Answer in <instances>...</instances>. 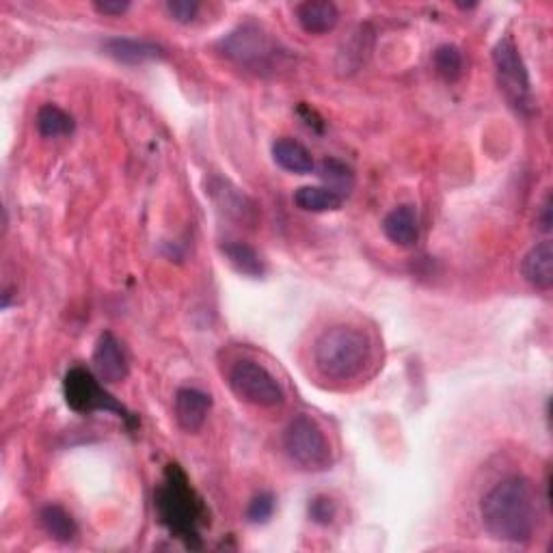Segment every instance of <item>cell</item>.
<instances>
[{
	"label": "cell",
	"instance_id": "d6986e66",
	"mask_svg": "<svg viewBox=\"0 0 553 553\" xmlns=\"http://www.w3.org/2000/svg\"><path fill=\"white\" fill-rule=\"evenodd\" d=\"M35 126L39 130V134L46 139L70 137L76 128L74 117L70 113H65L63 109H59V106H55V104H44L42 109L37 111Z\"/></svg>",
	"mask_w": 553,
	"mask_h": 553
},
{
	"label": "cell",
	"instance_id": "4316f807",
	"mask_svg": "<svg viewBox=\"0 0 553 553\" xmlns=\"http://www.w3.org/2000/svg\"><path fill=\"white\" fill-rule=\"evenodd\" d=\"M536 223H538V229H541V232H545V234L551 232V195H547L545 204L541 208V217L536 219Z\"/></svg>",
	"mask_w": 553,
	"mask_h": 553
},
{
	"label": "cell",
	"instance_id": "30bf717a",
	"mask_svg": "<svg viewBox=\"0 0 553 553\" xmlns=\"http://www.w3.org/2000/svg\"><path fill=\"white\" fill-rule=\"evenodd\" d=\"M212 409V396L206 391L195 389V387H182L178 389L173 400V411H175V422L180 424L186 433H199L204 428L208 413Z\"/></svg>",
	"mask_w": 553,
	"mask_h": 553
},
{
	"label": "cell",
	"instance_id": "9a60e30c",
	"mask_svg": "<svg viewBox=\"0 0 553 553\" xmlns=\"http://www.w3.org/2000/svg\"><path fill=\"white\" fill-rule=\"evenodd\" d=\"M273 160L281 169L296 175H307L316 167L312 152H309L303 143L294 139H277L273 143Z\"/></svg>",
	"mask_w": 553,
	"mask_h": 553
},
{
	"label": "cell",
	"instance_id": "6da1fadb",
	"mask_svg": "<svg viewBox=\"0 0 553 553\" xmlns=\"http://www.w3.org/2000/svg\"><path fill=\"white\" fill-rule=\"evenodd\" d=\"M480 517L495 541L525 545L538 528V504L532 482L523 476H510L482 497Z\"/></svg>",
	"mask_w": 553,
	"mask_h": 553
},
{
	"label": "cell",
	"instance_id": "cb8c5ba5",
	"mask_svg": "<svg viewBox=\"0 0 553 553\" xmlns=\"http://www.w3.org/2000/svg\"><path fill=\"white\" fill-rule=\"evenodd\" d=\"M337 515V506L329 495H316L312 502H309V517L318 525H329L333 523Z\"/></svg>",
	"mask_w": 553,
	"mask_h": 553
},
{
	"label": "cell",
	"instance_id": "7c38bea8",
	"mask_svg": "<svg viewBox=\"0 0 553 553\" xmlns=\"http://www.w3.org/2000/svg\"><path fill=\"white\" fill-rule=\"evenodd\" d=\"M521 275L532 288L547 292L553 286V242L543 240L532 247L521 262Z\"/></svg>",
	"mask_w": 553,
	"mask_h": 553
},
{
	"label": "cell",
	"instance_id": "603a6c76",
	"mask_svg": "<svg viewBox=\"0 0 553 553\" xmlns=\"http://www.w3.org/2000/svg\"><path fill=\"white\" fill-rule=\"evenodd\" d=\"M273 510H275V497L271 493H260L251 499V504L247 508V519L253 525H262L273 517Z\"/></svg>",
	"mask_w": 553,
	"mask_h": 553
},
{
	"label": "cell",
	"instance_id": "277c9868",
	"mask_svg": "<svg viewBox=\"0 0 553 553\" xmlns=\"http://www.w3.org/2000/svg\"><path fill=\"white\" fill-rule=\"evenodd\" d=\"M283 448L290 461L305 471H325L333 463L331 443L320 424L307 415H296L283 433Z\"/></svg>",
	"mask_w": 553,
	"mask_h": 553
},
{
	"label": "cell",
	"instance_id": "ac0fdd59",
	"mask_svg": "<svg viewBox=\"0 0 553 553\" xmlns=\"http://www.w3.org/2000/svg\"><path fill=\"white\" fill-rule=\"evenodd\" d=\"M294 204L305 212H335L344 204V197L327 186H301L294 193Z\"/></svg>",
	"mask_w": 553,
	"mask_h": 553
},
{
	"label": "cell",
	"instance_id": "ba28073f",
	"mask_svg": "<svg viewBox=\"0 0 553 553\" xmlns=\"http://www.w3.org/2000/svg\"><path fill=\"white\" fill-rule=\"evenodd\" d=\"M100 383H102L100 379H96V376L83 368L70 370L63 383L67 404H70V407L78 413L111 411V413H117V417H124V420L130 422V415L126 413V409L121 407L111 394H106Z\"/></svg>",
	"mask_w": 553,
	"mask_h": 553
},
{
	"label": "cell",
	"instance_id": "d4e9b609",
	"mask_svg": "<svg viewBox=\"0 0 553 553\" xmlns=\"http://www.w3.org/2000/svg\"><path fill=\"white\" fill-rule=\"evenodd\" d=\"M167 13L175 22L188 24V22H193L197 18L199 3H197V0H169Z\"/></svg>",
	"mask_w": 553,
	"mask_h": 553
},
{
	"label": "cell",
	"instance_id": "3957f363",
	"mask_svg": "<svg viewBox=\"0 0 553 553\" xmlns=\"http://www.w3.org/2000/svg\"><path fill=\"white\" fill-rule=\"evenodd\" d=\"M156 506L163 523L167 528L182 538L188 547H201L197 523L201 521V506L195 499L193 491L188 489L186 476L178 469V465H169L165 487L158 491Z\"/></svg>",
	"mask_w": 553,
	"mask_h": 553
},
{
	"label": "cell",
	"instance_id": "ffe728a7",
	"mask_svg": "<svg viewBox=\"0 0 553 553\" xmlns=\"http://www.w3.org/2000/svg\"><path fill=\"white\" fill-rule=\"evenodd\" d=\"M219 186H214L210 184V195L214 197V201H217V204L227 210V214H232V217L240 219V221H253V204L251 201L242 195L238 188H232L227 182L223 180H214Z\"/></svg>",
	"mask_w": 553,
	"mask_h": 553
},
{
	"label": "cell",
	"instance_id": "4fadbf2b",
	"mask_svg": "<svg viewBox=\"0 0 553 553\" xmlns=\"http://www.w3.org/2000/svg\"><path fill=\"white\" fill-rule=\"evenodd\" d=\"M383 232L402 249L415 247L417 240H420V214H417L415 206L404 204L391 210L383 219Z\"/></svg>",
	"mask_w": 553,
	"mask_h": 553
},
{
	"label": "cell",
	"instance_id": "5b68a950",
	"mask_svg": "<svg viewBox=\"0 0 553 553\" xmlns=\"http://www.w3.org/2000/svg\"><path fill=\"white\" fill-rule=\"evenodd\" d=\"M219 46L227 59L236 61L242 67H249L253 72L273 70L279 61L277 44L258 24L238 26V29L221 39Z\"/></svg>",
	"mask_w": 553,
	"mask_h": 553
},
{
	"label": "cell",
	"instance_id": "484cf974",
	"mask_svg": "<svg viewBox=\"0 0 553 553\" xmlns=\"http://www.w3.org/2000/svg\"><path fill=\"white\" fill-rule=\"evenodd\" d=\"M93 9H96L100 16H124L130 9V3L128 0H98V3H93Z\"/></svg>",
	"mask_w": 553,
	"mask_h": 553
},
{
	"label": "cell",
	"instance_id": "7402d4cb",
	"mask_svg": "<svg viewBox=\"0 0 553 553\" xmlns=\"http://www.w3.org/2000/svg\"><path fill=\"white\" fill-rule=\"evenodd\" d=\"M433 63L437 74L448 80V83H454L463 76L465 70V57L458 46L454 44H441L435 52H433Z\"/></svg>",
	"mask_w": 553,
	"mask_h": 553
},
{
	"label": "cell",
	"instance_id": "44dd1931",
	"mask_svg": "<svg viewBox=\"0 0 553 553\" xmlns=\"http://www.w3.org/2000/svg\"><path fill=\"white\" fill-rule=\"evenodd\" d=\"M318 175L320 180L325 182L327 188H331V191H335L337 195H348L350 188H353L355 184V173L353 169H350L346 163H342V160L337 158H327L322 160L320 167H318Z\"/></svg>",
	"mask_w": 553,
	"mask_h": 553
},
{
	"label": "cell",
	"instance_id": "9c48e42d",
	"mask_svg": "<svg viewBox=\"0 0 553 553\" xmlns=\"http://www.w3.org/2000/svg\"><path fill=\"white\" fill-rule=\"evenodd\" d=\"M93 368H96L98 379L106 385H115L128 379L130 363L124 350V344L117 340V335L111 331H104L96 348H93Z\"/></svg>",
	"mask_w": 553,
	"mask_h": 553
},
{
	"label": "cell",
	"instance_id": "8fae6325",
	"mask_svg": "<svg viewBox=\"0 0 553 553\" xmlns=\"http://www.w3.org/2000/svg\"><path fill=\"white\" fill-rule=\"evenodd\" d=\"M102 48L106 55L126 65H139L145 61H156L167 57L163 46H158L154 42H145V39H134V37H111L106 39Z\"/></svg>",
	"mask_w": 553,
	"mask_h": 553
},
{
	"label": "cell",
	"instance_id": "8992f818",
	"mask_svg": "<svg viewBox=\"0 0 553 553\" xmlns=\"http://www.w3.org/2000/svg\"><path fill=\"white\" fill-rule=\"evenodd\" d=\"M229 387L242 400L260 409H277L286 402V391L262 363L242 359L229 370Z\"/></svg>",
	"mask_w": 553,
	"mask_h": 553
},
{
	"label": "cell",
	"instance_id": "5bb4252c",
	"mask_svg": "<svg viewBox=\"0 0 553 553\" xmlns=\"http://www.w3.org/2000/svg\"><path fill=\"white\" fill-rule=\"evenodd\" d=\"M296 22L309 35H325L340 22V9L331 0H305L296 7Z\"/></svg>",
	"mask_w": 553,
	"mask_h": 553
},
{
	"label": "cell",
	"instance_id": "52a82bcc",
	"mask_svg": "<svg viewBox=\"0 0 553 553\" xmlns=\"http://www.w3.org/2000/svg\"><path fill=\"white\" fill-rule=\"evenodd\" d=\"M493 63L499 80V89L506 100L521 113L532 111V85L528 67L512 37H502L493 48Z\"/></svg>",
	"mask_w": 553,
	"mask_h": 553
},
{
	"label": "cell",
	"instance_id": "7a4b0ae2",
	"mask_svg": "<svg viewBox=\"0 0 553 553\" xmlns=\"http://www.w3.org/2000/svg\"><path fill=\"white\" fill-rule=\"evenodd\" d=\"M370 357V337L357 327H331L314 344V366L329 381L355 379L368 366Z\"/></svg>",
	"mask_w": 553,
	"mask_h": 553
},
{
	"label": "cell",
	"instance_id": "e0dca14e",
	"mask_svg": "<svg viewBox=\"0 0 553 553\" xmlns=\"http://www.w3.org/2000/svg\"><path fill=\"white\" fill-rule=\"evenodd\" d=\"M39 521H42V528L50 538H55L59 543H72L78 536V525L74 517L59 504H48L39 512Z\"/></svg>",
	"mask_w": 553,
	"mask_h": 553
},
{
	"label": "cell",
	"instance_id": "2e32d148",
	"mask_svg": "<svg viewBox=\"0 0 553 553\" xmlns=\"http://www.w3.org/2000/svg\"><path fill=\"white\" fill-rule=\"evenodd\" d=\"M221 251L227 262L232 264L240 275H247L253 279H260L264 275V262L260 258V253L251 245H247V242L227 240L225 245H221Z\"/></svg>",
	"mask_w": 553,
	"mask_h": 553
}]
</instances>
